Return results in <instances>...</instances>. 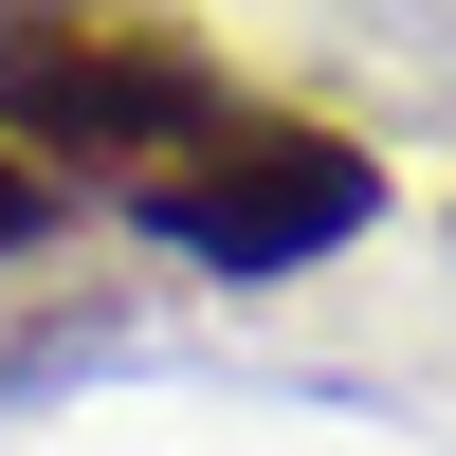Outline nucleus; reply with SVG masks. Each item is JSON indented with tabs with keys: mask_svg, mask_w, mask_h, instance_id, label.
Here are the masks:
<instances>
[{
	"mask_svg": "<svg viewBox=\"0 0 456 456\" xmlns=\"http://www.w3.org/2000/svg\"><path fill=\"white\" fill-rule=\"evenodd\" d=\"M110 201H128V238H165L183 274L274 292V274H329L347 238H384V146L329 128V110H292V92H219L201 128L146 146Z\"/></svg>",
	"mask_w": 456,
	"mask_h": 456,
	"instance_id": "obj_1",
	"label": "nucleus"
},
{
	"mask_svg": "<svg viewBox=\"0 0 456 456\" xmlns=\"http://www.w3.org/2000/svg\"><path fill=\"white\" fill-rule=\"evenodd\" d=\"M219 92H238V73H219L201 0H0V146H37L73 201H110V183H128L146 146H183Z\"/></svg>",
	"mask_w": 456,
	"mask_h": 456,
	"instance_id": "obj_2",
	"label": "nucleus"
},
{
	"mask_svg": "<svg viewBox=\"0 0 456 456\" xmlns=\"http://www.w3.org/2000/svg\"><path fill=\"white\" fill-rule=\"evenodd\" d=\"M55 219H73V183L37 165V146H0V256H37V238H55Z\"/></svg>",
	"mask_w": 456,
	"mask_h": 456,
	"instance_id": "obj_3",
	"label": "nucleus"
}]
</instances>
